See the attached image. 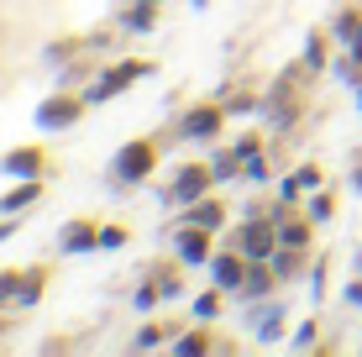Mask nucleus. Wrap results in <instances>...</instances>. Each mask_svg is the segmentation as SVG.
I'll list each match as a JSON object with an SVG mask.
<instances>
[{
    "label": "nucleus",
    "instance_id": "obj_35",
    "mask_svg": "<svg viewBox=\"0 0 362 357\" xmlns=\"http://www.w3.org/2000/svg\"><path fill=\"white\" fill-rule=\"evenodd\" d=\"M346 300L362 305V274H352V284H346Z\"/></svg>",
    "mask_w": 362,
    "mask_h": 357
},
{
    "label": "nucleus",
    "instance_id": "obj_22",
    "mask_svg": "<svg viewBox=\"0 0 362 357\" xmlns=\"http://www.w3.org/2000/svg\"><path fill=\"white\" fill-rule=\"evenodd\" d=\"M252 326H257V341H273V336L284 331V305L273 300V310H257V315H252Z\"/></svg>",
    "mask_w": 362,
    "mask_h": 357
},
{
    "label": "nucleus",
    "instance_id": "obj_12",
    "mask_svg": "<svg viewBox=\"0 0 362 357\" xmlns=\"http://www.w3.org/2000/svg\"><path fill=\"white\" fill-rule=\"evenodd\" d=\"M273 289H279L273 257H252V263H247V279H242V300H268Z\"/></svg>",
    "mask_w": 362,
    "mask_h": 357
},
{
    "label": "nucleus",
    "instance_id": "obj_14",
    "mask_svg": "<svg viewBox=\"0 0 362 357\" xmlns=\"http://www.w3.org/2000/svg\"><path fill=\"white\" fill-rule=\"evenodd\" d=\"M184 221H194V226H205V231H221L226 226V205H221L216 194H205V200L184 205Z\"/></svg>",
    "mask_w": 362,
    "mask_h": 357
},
{
    "label": "nucleus",
    "instance_id": "obj_9",
    "mask_svg": "<svg viewBox=\"0 0 362 357\" xmlns=\"http://www.w3.org/2000/svg\"><path fill=\"white\" fill-rule=\"evenodd\" d=\"M210 237H216V231H205V226H194V221H184L179 231H173V252L184 257V263L189 268H199V263H210Z\"/></svg>",
    "mask_w": 362,
    "mask_h": 357
},
{
    "label": "nucleus",
    "instance_id": "obj_1",
    "mask_svg": "<svg viewBox=\"0 0 362 357\" xmlns=\"http://www.w3.org/2000/svg\"><path fill=\"white\" fill-rule=\"evenodd\" d=\"M158 168V142L147 137H132L116 147V158H110V174H116V184H147Z\"/></svg>",
    "mask_w": 362,
    "mask_h": 357
},
{
    "label": "nucleus",
    "instance_id": "obj_17",
    "mask_svg": "<svg viewBox=\"0 0 362 357\" xmlns=\"http://www.w3.org/2000/svg\"><path fill=\"white\" fill-rule=\"evenodd\" d=\"M37 194H42V179H16V189L0 194V211H6V216H21L27 205H37Z\"/></svg>",
    "mask_w": 362,
    "mask_h": 357
},
{
    "label": "nucleus",
    "instance_id": "obj_16",
    "mask_svg": "<svg viewBox=\"0 0 362 357\" xmlns=\"http://www.w3.org/2000/svg\"><path fill=\"white\" fill-rule=\"evenodd\" d=\"M310 237H315V221L310 216H284L279 221V247H310Z\"/></svg>",
    "mask_w": 362,
    "mask_h": 357
},
{
    "label": "nucleus",
    "instance_id": "obj_10",
    "mask_svg": "<svg viewBox=\"0 0 362 357\" xmlns=\"http://www.w3.org/2000/svg\"><path fill=\"white\" fill-rule=\"evenodd\" d=\"M247 263H252V257H247L242 247H226V252H216V257H210V274H216V284L226 289V294H242Z\"/></svg>",
    "mask_w": 362,
    "mask_h": 357
},
{
    "label": "nucleus",
    "instance_id": "obj_19",
    "mask_svg": "<svg viewBox=\"0 0 362 357\" xmlns=\"http://www.w3.org/2000/svg\"><path fill=\"white\" fill-rule=\"evenodd\" d=\"M158 6H163V0H132L127 32H153V27H158Z\"/></svg>",
    "mask_w": 362,
    "mask_h": 357
},
{
    "label": "nucleus",
    "instance_id": "obj_23",
    "mask_svg": "<svg viewBox=\"0 0 362 357\" xmlns=\"http://www.w3.org/2000/svg\"><path fill=\"white\" fill-rule=\"evenodd\" d=\"M21 289H27V268H6L0 274V305H21Z\"/></svg>",
    "mask_w": 362,
    "mask_h": 357
},
{
    "label": "nucleus",
    "instance_id": "obj_4",
    "mask_svg": "<svg viewBox=\"0 0 362 357\" xmlns=\"http://www.w3.org/2000/svg\"><path fill=\"white\" fill-rule=\"evenodd\" d=\"M136 74H153V64L147 58H127V64H116V69H105V74H95V84L84 90V100L90 105H105V100H116L121 90L136 79Z\"/></svg>",
    "mask_w": 362,
    "mask_h": 357
},
{
    "label": "nucleus",
    "instance_id": "obj_40",
    "mask_svg": "<svg viewBox=\"0 0 362 357\" xmlns=\"http://www.w3.org/2000/svg\"><path fill=\"white\" fill-rule=\"evenodd\" d=\"M357 105H362V90H357Z\"/></svg>",
    "mask_w": 362,
    "mask_h": 357
},
{
    "label": "nucleus",
    "instance_id": "obj_2",
    "mask_svg": "<svg viewBox=\"0 0 362 357\" xmlns=\"http://www.w3.org/2000/svg\"><path fill=\"white\" fill-rule=\"evenodd\" d=\"M299 69H305V64H299ZM299 69H284V79H273V90L263 100V110L273 116V127H294L299 110H305V79H299Z\"/></svg>",
    "mask_w": 362,
    "mask_h": 357
},
{
    "label": "nucleus",
    "instance_id": "obj_34",
    "mask_svg": "<svg viewBox=\"0 0 362 357\" xmlns=\"http://www.w3.org/2000/svg\"><path fill=\"white\" fill-rule=\"evenodd\" d=\"M310 279H315V300H320V294H326V257L315 263V274H310Z\"/></svg>",
    "mask_w": 362,
    "mask_h": 357
},
{
    "label": "nucleus",
    "instance_id": "obj_3",
    "mask_svg": "<svg viewBox=\"0 0 362 357\" xmlns=\"http://www.w3.org/2000/svg\"><path fill=\"white\" fill-rule=\"evenodd\" d=\"M231 247H242L247 257H273L279 252V221L273 216H247L242 226L231 231Z\"/></svg>",
    "mask_w": 362,
    "mask_h": 357
},
{
    "label": "nucleus",
    "instance_id": "obj_6",
    "mask_svg": "<svg viewBox=\"0 0 362 357\" xmlns=\"http://www.w3.org/2000/svg\"><path fill=\"white\" fill-rule=\"evenodd\" d=\"M221 121H226V100H199L179 116V137L210 142V137H221Z\"/></svg>",
    "mask_w": 362,
    "mask_h": 357
},
{
    "label": "nucleus",
    "instance_id": "obj_29",
    "mask_svg": "<svg viewBox=\"0 0 362 357\" xmlns=\"http://www.w3.org/2000/svg\"><path fill=\"white\" fill-rule=\"evenodd\" d=\"M163 331H173V326H142L132 347H136V352H147V347H163Z\"/></svg>",
    "mask_w": 362,
    "mask_h": 357
},
{
    "label": "nucleus",
    "instance_id": "obj_33",
    "mask_svg": "<svg viewBox=\"0 0 362 357\" xmlns=\"http://www.w3.org/2000/svg\"><path fill=\"white\" fill-rule=\"evenodd\" d=\"M315 331H320L315 321H305V326H299V336H294V347H299V352H305V347H315Z\"/></svg>",
    "mask_w": 362,
    "mask_h": 357
},
{
    "label": "nucleus",
    "instance_id": "obj_27",
    "mask_svg": "<svg viewBox=\"0 0 362 357\" xmlns=\"http://www.w3.org/2000/svg\"><path fill=\"white\" fill-rule=\"evenodd\" d=\"M305 216H310V221H315V226H326V221L336 216V205H331V194H310V200H305Z\"/></svg>",
    "mask_w": 362,
    "mask_h": 357
},
{
    "label": "nucleus",
    "instance_id": "obj_30",
    "mask_svg": "<svg viewBox=\"0 0 362 357\" xmlns=\"http://www.w3.org/2000/svg\"><path fill=\"white\" fill-rule=\"evenodd\" d=\"M127 242H132L127 226H100V247H127Z\"/></svg>",
    "mask_w": 362,
    "mask_h": 357
},
{
    "label": "nucleus",
    "instance_id": "obj_24",
    "mask_svg": "<svg viewBox=\"0 0 362 357\" xmlns=\"http://www.w3.org/2000/svg\"><path fill=\"white\" fill-rule=\"evenodd\" d=\"M221 305H226V289H205V294H199V300L189 305V310H194V321H216V315H221Z\"/></svg>",
    "mask_w": 362,
    "mask_h": 357
},
{
    "label": "nucleus",
    "instance_id": "obj_38",
    "mask_svg": "<svg viewBox=\"0 0 362 357\" xmlns=\"http://www.w3.org/2000/svg\"><path fill=\"white\" fill-rule=\"evenodd\" d=\"M357 274H362V247H357Z\"/></svg>",
    "mask_w": 362,
    "mask_h": 357
},
{
    "label": "nucleus",
    "instance_id": "obj_32",
    "mask_svg": "<svg viewBox=\"0 0 362 357\" xmlns=\"http://www.w3.org/2000/svg\"><path fill=\"white\" fill-rule=\"evenodd\" d=\"M257 100H252V90H236V95H226V110H252Z\"/></svg>",
    "mask_w": 362,
    "mask_h": 357
},
{
    "label": "nucleus",
    "instance_id": "obj_18",
    "mask_svg": "<svg viewBox=\"0 0 362 357\" xmlns=\"http://www.w3.org/2000/svg\"><path fill=\"white\" fill-rule=\"evenodd\" d=\"M273 274H279V284L299 279V274H305V247H279V252H273Z\"/></svg>",
    "mask_w": 362,
    "mask_h": 357
},
{
    "label": "nucleus",
    "instance_id": "obj_11",
    "mask_svg": "<svg viewBox=\"0 0 362 357\" xmlns=\"http://www.w3.org/2000/svg\"><path fill=\"white\" fill-rule=\"evenodd\" d=\"M179 263H184L179 252H173V263H168V257L147 263V279H142V284H147V289H158V300H179V294H184V274H179Z\"/></svg>",
    "mask_w": 362,
    "mask_h": 357
},
{
    "label": "nucleus",
    "instance_id": "obj_7",
    "mask_svg": "<svg viewBox=\"0 0 362 357\" xmlns=\"http://www.w3.org/2000/svg\"><path fill=\"white\" fill-rule=\"evenodd\" d=\"M210 184H216V168H210V163H184L179 174H173V184H168V205H194V200H205Z\"/></svg>",
    "mask_w": 362,
    "mask_h": 357
},
{
    "label": "nucleus",
    "instance_id": "obj_31",
    "mask_svg": "<svg viewBox=\"0 0 362 357\" xmlns=\"http://www.w3.org/2000/svg\"><path fill=\"white\" fill-rule=\"evenodd\" d=\"M247 179H257V184H268V179H273V168L263 163V153H257V158H247Z\"/></svg>",
    "mask_w": 362,
    "mask_h": 357
},
{
    "label": "nucleus",
    "instance_id": "obj_28",
    "mask_svg": "<svg viewBox=\"0 0 362 357\" xmlns=\"http://www.w3.org/2000/svg\"><path fill=\"white\" fill-rule=\"evenodd\" d=\"M231 153L242 158V163H247V158H257V153H263V131H242V137L231 142Z\"/></svg>",
    "mask_w": 362,
    "mask_h": 357
},
{
    "label": "nucleus",
    "instance_id": "obj_20",
    "mask_svg": "<svg viewBox=\"0 0 362 357\" xmlns=\"http://www.w3.org/2000/svg\"><path fill=\"white\" fill-rule=\"evenodd\" d=\"M305 189H320V168L315 163H305V168H294L289 179H284V200H299Z\"/></svg>",
    "mask_w": 362,
    "mask_h": 357
},
{
    "label": "nucleus",
    "instance_id": "obj_21",
    "mask_svg": "<svg viewBox=\"0 0 362 357\" xmlns=\"http://www.w3.org/2000/svg\"><path fill=\"white\" fill-rule=\"evenodd\" d=\"M173 352H226V341H216L205 326H199L189 336H173Z\"/></svg>",
    "mask_w": 362,
    "mask_h": 357
},
{
    "label": "nucleus",
    "instance_id": "obj_8",
    "mask_svg": "<svg viewBox=\"0 0 362 357\" xmlns=\"http://www.w3.org/2000/svg\"><path fill=\"white\" fill-rule=\"evenodd\" d=\"M42 168H47V153L37 142L0 153V174H6V179H42Z\"/></svg>",
    "mask_w": 362,
    "mask_h": 357
},
{
    "label": "nucleus",
    "instance_id": "obj_36",
    "mask_svg": "<svg viewBox=\"0 0 362 357\" xmlns=\"http://www.w3.org/2000/svg\"><path fill=\"white\" fill-rule=\"evenodd\" d=\"M352 189H357V194H362V163H357V168H352Z\"/></svg>",
    "mask_w": 362,
    "mask_h": 357
},
{
    "label": "nucleus",
    "instance_id": "obj_39",
    "mask_svg": "<svg viewBox=\"0 0 362 357\" xmlns=\"http://www.w3.org/2000/svg\"><path fill=\"white\" fill-rule=\"evenodd\" d=\"M194 6H210V0H194Z\"/></svg>",
    "mask_w": 362,
    "mask_h": 357
},
{
    "label": "nucleus",
    "instance_id": "obj_15",
    "mask_svg": "<svg viewBox=\"0 0 362 357\" xmlns=\"http://www.w3.org/2000/svg\"><path fill=\"white\" fill-rule=\"evenodd\" d=\"M336 37L352 47V58H357V69H362V11H357V6L336 11Z\"/></svg>",
    "mask_w": 362,
    "mask_h": 357
},
{
    "label": "nucleus",
    "instance_id": "obj_25",
    "mask_svg": "<svg viewBox=\"0 0 362 357\" xmlns=\"http://www.w3.org/2000/svg\"><path fill=\"white\" fill-rule=\"evenodd\" d=\"M210 168H216V184H221V179H236V174H247V163L231 153V147H226V153H216V158H210Z\"/></svg>",
    "mask_w": 362,
    "mask_h": 357
},
{
    "label": "nucleus",
    "instance_id": "obj_5",
    "mask_svg": "<svg viewBox=\"0 0 362 357\" xmlns=\"http://www.w3.org/2000/svg\"><path fill=\"white\" fill-rule=\"evenodd\" d=\"M84 105H90L84 95H74V90H58V95H47V100L37 105V127H42V131H69L74 121L84 116Z\"/></svg>",
    "mask_w": 362,
    "mask_h": 357
},
{
    "label": "nucleus",
    "instance_id": "obj_37",
    "mask_svg": "<svg viewBox=\"0 0 362 357\" xmlns=\"http://www.w3.org/2000/svg\"><path fill=\"white\" fill-rule=\"evenodd\" d=\"M0 237H11V226H6V221H0Z\"/></svg>",
    "mask_w": 362,
    "mask_h": 357
},
{
    "label": "nucleus",
    "instance_id": "obj_13",
    "mask_svg": "<svg viewBox=\"0 0 362 357\" xmlns=\"http://www.w3.org/2000/svg\"><path fill=\"white\" fill-rule=\"evenodd\" d=\"M58 247H64V252H95L100 247V226H95V221H64Z\"/></svg>",
    "mask_w": 362,
    "mask_h": 357
},
{
    "label": "nucleus",
    "instance_id": "obj_26",
    "mask_svg": "<svg viewBox=\"0 0 362 357\" xmlns=\"http://www.w3.org/2000/svg\"><path fill=\"white\" fill-rule=\"evenodd\" d=\"M305 69H326V32H310V42H305Z\"/></svg>",
    "mask_w": 362,
    "mask_h": 357
}]
</instances>
